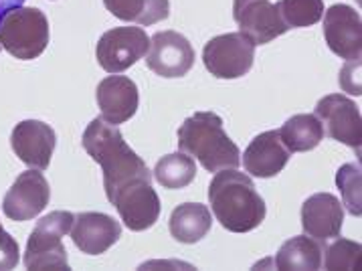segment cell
<instances>
[{
  "mask_svg": "<svg viewBox=\"0 0 362 271\" xmlns=\"http://www.w3.org/2000/svg\"><path fill=\"white\" fill-rule=\"evenodd\" d=\"M83 150L93 158L103 171L105 197L112 202L124 186L132 183H152V172L146 162L126 144L117 126L95 117L83 132Z\"/></svg>",
  "mask_w": 362,
  "mask_h": 271,
  "instance_id": "6da1fadb",
  "label": "cell"
},
{
  "mask_svg": "<svg viewBox=\"0 0 362 271\" xmlns=\"http://www.w3.org/2000/svg\"><path fill=\"white\" fill-rule=\"evenodd\" d=\"M209 202L218 223L231 233H249L265 219V200L243 172L218 171L209 185Z\"/></svg>",
  "mask_w": 362,
  "mask_h": 271,
  "instance_id": "7a4b0ae2",
  "label": "cell"
},
{
  "mask_svg": "<svg viewBox=\"0 0 362 271\" xmlns=\"http://www.w3.org/2000/svg\"><path fill=\"white\" fill-rule=\"evenodd\" d=\"M178 148L197 158L206 172L237 168L241 164V152L215 112H197L187 117L178 128Z\"/></svg>",
  "mask_w": 362,
  "mask_h": 271,
  "instance_id": "3957f363",
  "label": "cell"
},
{
  "mask_svg": "<svg viewBox=\"0 0 362 271\" xmlns=\"http://www.w3.org/2000/svg\"><path fill=\"white\" fill-rule=\"evenodd\" d=\"M49 45V21L39 8L18 6L0 21V47L15 59L30 61Z\"/></svg>",
  "mask_w": 362,
  "mask_h": 271,
  "instance_id": "277c9868",
  "label": "cell"
},
{
  "mask_svg": "<svg viewBox=\"0 0 362 271\" xmlns=\"http://www.w3.org/2000/svg\"><path fill=\"white\" fill-rule=\"evenodd\" d=\"M73 219L75 214L69 211H53L37 221L27 243V270H69L63 237L71 231Z\"/></svg>",
  "mask_w": 362,
  "mask_h": 271,
  "instance_id": "5b68a950",
  "label": "cell"
},
{
  "mask_svg": "<svg viewBox=\"0 0 362 271\" xmlns=\"http://www.w3.org/2000/svg\"><path fill=\"white\" fill-rule=\"evenodd\" d=\"M255 59V45L241 33H225L204 45L206 71L217 79H239L249 73Z\"/></svg>",
  "mask_w": 362,
  "mask_h": 271,
  "instance_id": "8992f818",
  "label": "cell"
},
{
  "mask_svg": "<svg viewBox=\"0 0 362 271\" xmlns=\"http://www.w3.org/2000/svg\"><path fill=\"white\" fill-rule=\"evenodd\" d=\"M150 37L142 27H117L103 33L98 43V63L103 71L122 73L144 57Z\"/></svg>",
  "mask_w": 362,
  "mask_h": 271,
  "instance_id": "52a82bcc",
  "label": "cell"
},
{
  "mask_svg": "<svg viewBox=\"0 0 362 271\" xmlns=\"http://www.w3.org/2000/svg\"><path fill=\"white\" fill-rule=\"evenodd\" d=\"M146 65L164 79L185 77L194 65V49L185 35L176 30H160L150 39Z\"/></svg>",
  "mask_w": 362,
  "mask_h": 271,
  "instance_id": "ba28073f",
  "label": "cell"
},
{
  "mask_svg": "<svg viewBox=\"0 0 362 271\" xmlns=\"http://www.w3.org/2000/svg\"><path fill=\"white\" fill-rule=\"evenodd\" d=\"M233 18L239 33L253 45L272 43L290 30L272 0H233Z\"/></svg>",
  "mask_w": 362,
  "mask_h": 271,
  "instance_id": "9c48e42d",
  "label": "cell"
},
{
  "mask_svg": "<svg viewBox=\"0 0 362 271\" xmlns=\"http://www.w3.org/2000/svg\"><path fill=\"white\" fill-rule=\"evenodd\" d=\"M316 117L322 122V126H326V132L332 140L346 144L361 154V110L350 98L342 93H332V96L322 98L316 103Z\"/></svg>",
  "mask_w": 362,
  "mask_h": 271,
  "instance_id": "30bf717a",
  "label": "cell"
},
{
  "mask_svg": "<svg viewBox=\"0 0 362 271\" xmlns=\"http://www.w3.org/2000/svg\"><path fill=\"white\" fill-rule=\"evenodd\" d=\"M51 200V188L41 171L23 172L2 200V213L11 221L23 223L43 213Z\"/></svg>",
  "mask_w": 362,
  "mask_h": 271,
  "instance_id": "8fae6325",
  "label": "cell"
},
{
  "mask_svg": "<svg viewBox=\"0 0 362 271\" xmlns=\"http://www.w3.org/2000/svg\"><path fill=\"white\" fill-rule=\"evenodd\" d=\"M324 37L334 55L358 61L362 55V21L348 4H334L324 11Z\"/></svg>",
  "mask_w": 362,
  "mask_h": 271,
  "instance_id": "7c38bea8",
  "label": "cell"
},
{
  "mask_svg": "<svg viewBox=\"0 0 362 271\" xmlns=\"http://www.w3.org/2000/svg\"><path fill=\"white\" fill-rule=\"evenodd\" d=\"M55 129L41 120H25L16 124L11 134V146L21 162L29 168L47 171L55 152Z\"/></svg>",
  "mask_w": 362,
  "mask_h": 271,
  "instance_id": "4fadbf2b",
  "label": "cell"
},
{
  "mask_svg": "<svg viewBox=\"0 0 362 271\" xmlns=\"http://www.w3.org/2000/svg\"><path fill=\"white\" fill-rule=\"evenodd\" d=\"M112 204L116 207L119 219L130 231H146L158 221L162 204L152 183H132L117 192Z\"/></svg>",
  "mask_w": 362,
  "mask_h": 271,
  "instance_id": "5bb4252c",
  "label": "cell"
},
{
  "mask_svg": "<svg viewBox=\"0 0 362 271\" xmlns=\"http://www.w3.org/2000/svg\"><path fill=\"white\" fill-rule=\"evenodd\" d=\"M95 98L102 112V120L112 126H119L128 122L138 112V105H140L138 86L130 77L116 75V73H112L110 77L100 81Z\"/></svg>",
  "mask_w": 362,
  "mask_h": 271,
  "instance_id": "9a60e30c",
  "label": "cell"
},
{
  "mask_svg": "<svg viewBox=\"0 0 362 271\" xmlns=\"http://www.w3.org/2000/svg\"><path fill=\"white\" fill-rule=\"evenodd\" d=\"M73 245L87 255H102L122 237V227L116 219L105 213H81L73 219Z\"/></svg>",
  "mask_w": 362,
  "mask_h": 271,
  "instance_id": "2e32d148",
  "label": "cell"
},
{
  "mask_svg": "<svg viewBox=\"0 0 362 271\" xmlns=\"http://www.w3.org/2000/svg\"><path fill=\"white\" fill-rule=\"evenodd\" d=\"M344 209L342 202L330 192H318L302 204V227L305 235L320 243L336 239L342 231Z\"/></svg>",
  "mask_w": 362,
  "mask_h": 271,
  "instance_id": "e0dca14e",
  "label": "cell"
},
{
  "mask_svg": "<svg viewBox=\"0 0 362 271\" xmlns=\"http://www.w3.org/2000/svg\"><path fill=\"white\" fill-rule=\"evenodd\" d=\"M291 152L284 146L279 132L269 129L253 138L243 154V166L251 176L257 178H274L286 168Z\"/></svg>",
  "mask_w": 362,
  "mask_h": 271,
  "instance_id": "ac0fdd59",
  "label": "cell"
},
{
  "mask_svg": "<svg viewBox=\"0 0 362 271\" xmlns=\"http://www.w3.org/2000/svg\"><path fill=\"white\" fill-rule=\"evenodd\" d=\"M168 227L176 241L194 245L209 235V231L213 227V214L206 204L182 202L170 214Z\"/></svg>",
  "mask_w": 362,
  "mask_h": 271,
  "instance_id": "d6986e66",
  "label": "cell"
},
{
  "mask_svg": "<svg viewBox=\"0 0 362 271\" xmlns=\"http://www.w3.org/2000/svg\"><path fill=\"white\" fill-rule=\"evenodd\" d=\"M277 270L281 271H314L322 267V247L320 241L312 239L310 235H298L290 241H286L279 251H277L276 259H274Z\"/></svg>",
  "mask_w": 362,
  "mask_h": 271,
  "instance_id": "ffe728a7",
  "label": "cell"
},
{
  "mask_svg": "<svg viewBox=\"0 0 362 271\" xmlns=\"http://www.w3.org/2000/svg\"><path fill=\"white\" fill-rule=\"evenodd\" d=\"M103 4L116 18L140 27H152L170 15L168 0H103Z\"/></svg>",
  "mask_w": 362,
  "mask_h": 271,
  "instance_id": "44dd1931",
  "label": "cell"
},
{
  "mask_svg": "<svg viewBox=\"0 0 362 271\" xmlns=\"http://www.w3.org/2000/svg\"><path fill=\"white\" fill-rule=\"evenodd\" d=\"M284 146L293 152H310L324 140V126L316 114H298L277 129Z\"/></svg>",
  "mask_w": 362,
  "mask_h": 271,
  "instance_id": "7402d4cb",
  "label": "cell"
},
{
  "mask_svg": "<svg viewBox=\"0 0 362 271\" xmlns=\"http://www.w3.org/2000/svg\"><path fill=\"white\" fill-rule=\"evenodd\" d=\"M194 176H197V164L194 158L189 156L187 152L162 156L154 166V178L162 188L168 190L187 188L194 180Z\"/></svg>",
  "mask_w": 362,
  "mask_h": 271,
  "instance_id": "603a6c76",
  "label": "cell"
},
{
  "mask_svg": "<svg viewBox=\"0 0 362 271\" xmlns=\"http://www.w3.org/2000/svg\"><path fill=\"white\" fill-rule=\"evenodd\" d=\"M277 8L290 29H305L322 21L324 0H281Z\"/></svg>",
  "mask_w": 362,
  "mask_h": 271,
  "instance_id": "cb8c5ba5",
  "label": "cell"
},
{
  "mask_svg": "<svg viewBox=\"0 0 362 271\" xmlns=\"http://www.w3.org/2000/svg\"><path fill=\"white\" fill-rule=\"evenodd\" d=\"M324 267L326 270H352L362 267V247L361 243L342 239L340 235L336 241L330 243L324 251Z\"/></svg>",
  "mask_w": 362,
  "mask_h": 271,
  "instance_id": "d4e9b609",
  "label": "cell"
},
{
  "mask_svg": "<svg viewBox=\"0 0 362 271\" xmlns=\"http://www.w3.org/2000/svg\"><path fill=\"white\" fill-rule=\"evenodd\" d=\"M361 168L354 164H344L336 174V185L340 188L342 200L346 209L354 217H361L362 213V197H361Z\"/></svg>",
  "mask_w": 362,
  "mask_h": 271,
  "instance_id": "484cf974",
  "label": "cell"
},
{
  "mask_svg": "<svg viewBox=\"0 0 362 271\" xmlns=\"http://www.w3.org/2000/svg\"><path fill=\"white\" fill-rule=\"evenodd\" d=\"M18 243L11 237L0 223V270H15L18 265Z\"/></svg>",
  "mask_w": 362,
  "mask_h": 271,
  "instance_id": "4316f807",
  "label": "cell"
},
{
  "mask_svg": "<svg viewBox=\"0 0 362 271\" xmlns=\"http://www.w3.org/2000/svg\"><path fill=\"white\" fill-rule=\"evenodd\" d=\"M25 2H27V0H0V21H2V16L6 15L8 11L23 6Z\"/></svg>",
  "mask_w": 362,
  "mask_h": 271,
  "instance_id": "83f0119b",
  "label": "cell"
},
{
  "mask_svg": "<svg viewBox=\"0 0 362 271\" xmlns=\"http://www.w3.org/2000/svg\"><path fill=\"white\" fill-rule=\"evenodd\" d=\"M0 49H2V47H0Z\"/></svg>",
  "mask_w": 362,
  "mask_h": 271,
  "instance_id": "f1b7e54d",
  "label": "cell"
}]
</instances>
